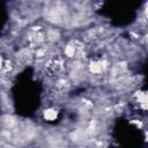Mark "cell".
Instances as JSON below:
<instances>
[{
	"instance_id": "obj_1",
	"label": "cell",
	"mask_w": 148,
	"mask_h": 148,
	"mask_svg": "<svg viewBox=\"0 0 148 148\" xmlns=\"http://www.w3.org/2000/svg\"><path fill=\"white\" fill-rule=\"evenodd\" d=\"M75 52H76V46L74 44H68L65 49V54L67 57H74Z\"/></svg>"
},
{
	"instance_id": "obj_2",
	"label": "cell",
	"mask_w": 148,
	"mask_h": 148,
	"mask_svg": "<svg viewBox=\"0 0 148 148\" xmlns=\"http://www.w3.org/2000/svg\"><path fill=\"white\" fill-rule=\"evenodd\" d=\"M56 116H57V112L54 111V110H46L45 112H44V117L46 118V119H53V118H56Z\"/></svg>"
},
{
	"instance_id": "obj_3",
	"label": "cell",
	"mask_w": 148,
	"mask_h": 148,
	"mask_svg": "<svg viewBox=\"0 0 148 148\" xmlns=\"http://www.w3.org/2000/svg\"><path fill=\"white\" fill-rule=\"evenodd\" d=\"M0 66H1V58H0Z\"/></svg>"
}]
</instances>
